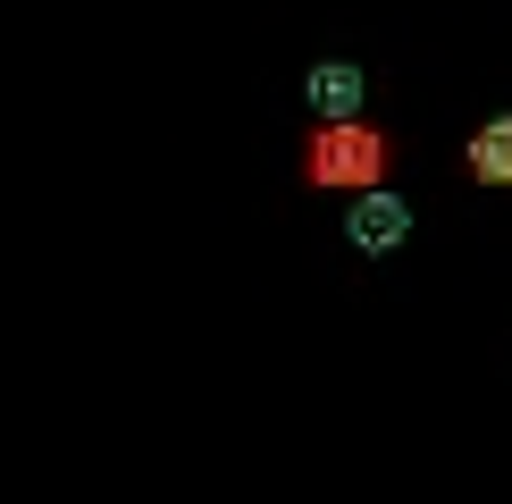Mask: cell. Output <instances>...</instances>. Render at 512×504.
I'll return each instance as SVG.
<instances>
[{
    "label": "cell",
    "instance_id": "obj_3",
    "mask_svg": "<svg viewBox=\"0 0 512 504\" xmlns=\"http://www.w3.org/2000/svg\"><path fill=\"white\" fill-rule=\"evenodd\" d=\"M361 93H370V76H361L353 59H311L303 101H311V118H319V126H345V118H361Z\"/></svg>",
    "mask_w": 512,
    "mask_h": 504
},
{
    "label": "cell",
    "instance_id": "obj_1",
    "mask_svg": "<svg viewBox=\"0 0 512 504\" xmlns=\"http://www.w3.org/2000/svg\"><path fill=\"white\" fill-rule=\"evenodd\" d=\"M395 168V135L370 118H345V126H311L303 143V185L311 194H378Z\"/></svg>",
    "mask_w": 512,
    "mask_h": 504
},
{
    "label": "cell",
    "instance_id": "obj_4",
    "mask_svg": "<svg viewBox=\"0 0 512 504\" xmlns=\"http://www.w3.org/2000/svg\"><path fill=\"white\" fill-rule=\"evenodd\" d=\"M462 177L512 194V110H487V118L471 126V143H462Z\"/></svg>",
    "mask_w": 512,
    "mask_h": 504
},
{
    "label": "cell",
    "instance_id": "obj_2",
    "mask_svg": "<svg viewBox=\"0 0 512 504\" xmlns=\"http://www.w3.org/2000/svg\"><path fill=\"white\" fill-rule=\"evenodd\" d=\"M345 236H353V252H403V236H412V202L395 194V185H378V194H353V210H345Z\"/></svg>",
    "mask_w": 512,
    "mask_h": 504
}]
</instances>
